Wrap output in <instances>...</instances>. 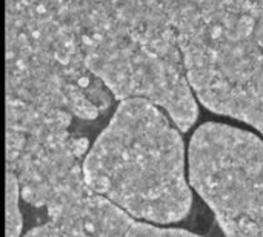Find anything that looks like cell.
I'll list each match as a JSON object with an SVG mask.
<instances>
[{"mask_svg":"<svg viewBox=\"0 0 263 237\" xmlns=\"http://www.w3.org/2000/svg\"><path fill=\"white\" fill-rule=\"evenodd\" d=\"M49 214L51 222L66 237H125L136 221L89 190L49 207Z\"/></svg>","mask_w":263,"mask_h":237,"instance_id":"3957f363","label":"cell"},{"mask_svg":"<svg viewBox=\"0 0 263 237\" xmlns=\"http://www.w3.org/2000/svg\"><path fill=\"white\" fill-rule=\"evenodd\" d=\"M190 182L225 237H263V142L245 130L205 123L188 151Z\"/></svg>","mask_w":263,"mask_h":237,"instance_id":"7a4b0ae2","label":"cell"},{"mask_svg":"<svg viewBox=\"0 0 263 237\" xmlns=\"http://www.w3.org/2000/svg\"><path fill=\"white\" fill-rule=\"evenodd\" d=\"M23 219L18 205V180L12 171L6 176V237H20Z\"/></svg>","mask_w":263,"mask_h":237,"instance_id":"277c9868","label":"cell"},{"mask_svg":"<svg viewBox=\"0 0 263 237\" xmlns=\"http://www.w3.org/2000/svg\"><path fill=\"white\" fill-rule=\"evenodd\" d=\"M23 237H66L52 222H48L43 227L34 228L29 233H26Z\"/></svg>","mask_w":263,"mask_h":237,"instance_id":"8992f818","label":"cell"},{"mask_svg":"<svg viewBox=\"0 0 263 237\" xmlns=\"http://www.w3.org/2000/svg\"><path fill=\"white\" fill-rule=\"evenodd\" d=\"M86 188L131 217L174 224L191 210L179 128L154 103L125 99L83 160Z\"/></svg>","mask_w":263,"mask_h":237,"instance_id":"6da1fadb","label":"cell"},{"mask_svg":"<svg viewBox=\"0 0 263 237\" xmlns=\"http://www.w3.org/2000/svg\"><path fill=\"white\" fill-rule=\"evenodd\" d=\"M125 237H203L177 228H159L151 224L134 221Z\"/></svg>","mask_w":263,"mask_h":237,"instance_id":"5b68a950","label":"cell"}]
</instances>
